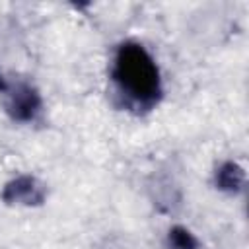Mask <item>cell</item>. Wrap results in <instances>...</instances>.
I'll return each mask as SVG.
<instances>
[{
  "label": "cell",
  "mask_w": 249,
  "mask_h": 249,
  "mask_svg": "<svg viewBox=\"0 0 249 249\" xmlns=\"http://www.w3.org/2000/svg\"><path fill=\"white\" fill-rule=\"evenodd\" d=\"M107 78L113 103L132 115L152 113L165 93L160 62L138 39H123L113 47Z\"/></svg>",
  "instance_id": "1"
},
{
  "label": "cell",
  "mask_w": 249,
  "mask_h": 249,
  "mask_svg": "<svg viewBox=\"0 0 249 249\" xmlns=\"http://www.w3.org/2000/svg\"><path fill=\"white\" fill-rule=\"evenodd\" d=\"M0 103L6 115L19 124L37 123L43 115V97L39 89L21 78H6L0 74Z\"/></svg>",
  "instance_id": "2"
},
{
  "label": "cell",
  "mask_w": 249,
  "mask_h": 249,
  "mask_svg": "<svg viewBox=\"0 0 249 249\" xmlns=\"http://www.w3.org/2000/svg\"><path fill=\"white\" fill-rule=\"evenodd\" d=\"M43 196H45L43 187L31 175L14 177L10 183L4 185V191H2V198L8 204L33 206V204H41L43 202Z\"/></svg>",
  "instance_id": "3"
},
{
  "label": "cell",
  "mask_w": 249,
  "mask_h": 249,
  "mask_svg": "<svg viewBox=\"0 0 249 249\" xmlns=\"http://www.w3.org/2000/svg\"><path fill=\"white\" fill-rule=\"evenodd\" d=\"M214 187L226 195H237L245 189V171L231 160L222 161L214 171Z\"/></svg>",
  "instance_id": "4"
},
{
  "label": "cell",
  "mask_w": 249,
  "mask_h": 249,
  "mask_svg": "<svg viewBox=\"0 0 249 249\" xmlns=\"http://www.w3.org/2000/svg\"><path fill=\"white\" fill-rule=\"evenodd\" d=\"M165 249H202V243L189 228L177 224L167 230Z\"/></svg>",
  "instance_id": "5"
}]
</instances>
